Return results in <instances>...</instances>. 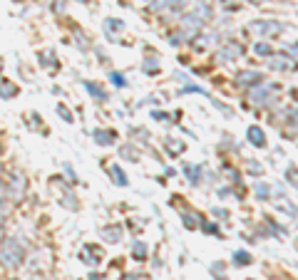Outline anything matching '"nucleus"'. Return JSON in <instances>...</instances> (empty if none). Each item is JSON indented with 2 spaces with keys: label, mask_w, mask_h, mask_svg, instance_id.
Instances as JSON below:
<instances>
[{
  "label": "nucleus",
  "mask_w": 298,
  "mask_h": 280,
  "mask_svg": "<svg viewBox=\"0 0 298 280\" xmlns=\"http://www.w3.org/2000/svg\"><path fill=\"white\" fill-rule=\"evenodd\" d=\"M254 32H259V35H276V32H281L283 30V25H278V23H271V20H256V23H251L249 25Z\"/></svg>",
  "instance_id": "nucleus-1"
},
{
  "label": "nucleus",
  "mask_w": 298,
  "mask_h": 280,
  "mask_svg": "<svg viewBox=\"0 0 298 280\" xmlns=\"http://www.w3.org/2000/svg\"><path fill=\"white\" fill-rule=\"evenodd\" d=\"M3 263H5V265H10V268L20 265V250H18V243H15V241H10V243H8V250L3 253Z\"/></svg>",
  "instance_id": "nucleus-2"
},
{
  "label": "nucleus",
  "mask_w": 298,
  "mask_h": 280,
  "mask_svg": "<svg viewBox=\"0 0 298 280\" xmlns=\"http://www.w3.org/2000/svg\"><path fill=\"white\" fill-rule=\"evenodd\" d=\"M246 136H249V142H251L254 147H266V134H264L261 126H249Z\"/></svg>",
  "instance_id": "nucleus-3"
},
{
  "label": "nucleus",
  "mask_w": 298,
  "mask_h": 280,
  "mask_svg": "<svg viewBox=\"0 0 298 280\" xmlns=\"http://www.w3.org/2000/svg\"><path fill=\"white\" fill-rule=\"evenodd\" d=\"M92 136H95V142L102 144V147H107V144L114 142V131H107V129H95Z\"/></svg>",
  "instance_id": "nucleus-4"
},
{
  "label": "nucleus",
  "mask_w": 298,
  "mask_h": 280,
  "mask_svg": "<svg viewBox=\"0 0 298 280\" xmlns=\"http://www.w3.org/2000/svg\"><path fill=\"white\" fill-rule=\"evenodd\" d=\"M0 94H3V99H10V97L18 94V87L10 85V82H5V80H0Z\"/></svg>",
  "instance_id": "nucleus-5"
},
{
  "label": "nucleus",
  "mask_w": 298,
  "mask_h": 280,
  "mask_svg": "<svg viewBox=\"0 0 298 280\" xmlns=\"http://www.w3.org/2000/svg\"><path fill=\"white\" fill-rule=\"evenodd\" d=\"M259 80H261L259 72H241L238 75V85H256Z\"/></svg>",
  "instance_id": "nucleus-6"
},
{
  "label": "nucleus",
  "mask_w": 298,
  "mask_h": 280,
  "mask_svg": "<svg viewBox=\"0 0 298 280\" xmlns=\"http://www.w3.org/2000/svg\"><path fill=\"white\" fill-rule=\"evenodd\" d=\"M268 67H271V69H281V72H286V69H293V67H296V62H293V60H291V62H281V57H276V60L268 62Z\"/></svg>",
  "instance_id": "nucleus-7"
},
{
  "label": "nucleus",
  "mask_w": 298,
  "mask_h": 280,
  "mask_svg": "<svg viewBox=\"0 0 298 280\" xmlns=\"http://www.w3.org/2000/svg\"><path fill=\"white\" fill-rule=\"evenodd\" d=\"M85 90H87V92H90L92 97H97L99 102H104V99H107L104 90H102V87H97V85H92V82H85Z\"/></svg>",
  "instance_id": "nucleus-8"
},
{
  "label": "nucleus",
  "mask_w": 298,
  "mask_h": 280,
  "mask_svg": "<svg viewBox=\"0 0 298 280\" xmlns=\"http://www.w3.org/2000/svg\"><path fill=\"white\" fill-rule=\"evenodd\" d=\"M122 28H125V23L119 20V18H109V20L104 23V30H107V32H117V30H122Z\"/></svg>",
  "instance_id": "nucleus-9"
},
{
  "label": "nucleus",
  "mask_w": 298,
  "mask_h": 280,
  "mask_svg": "<svg viewBox=\"0 0 298 280\" xmlns=\"http://www.w3.org/2000/svg\"><path fill=\"white\" fill-rule=\"evenodd\" d=\"M142 69H144V72H152V75H157V72H159V62H157V60H147V62L142 64Z\"/></svg>",
  "instance_id": "nucleus-10"
},
{
  "label": "nucleus",
  "mask_w": 298,
  "mask_h": 280,
  "mask_svg": "<svg viewBox=\"0 0 298 280\" xmlns=\"http://www.w3.org/2000/svg\"><path fill=\"white\" fill-rule=\"evenodd\" d=\"M109 80H112V85H114V87H125V85H127V80H125V75H122V72H112V75H109Z\"/></svg>",
  "instance_id": "nucleus-11"
},
{
  "label": "nucleus",
  "mask_w": 298,
  "mask_h": 280,
  "mask_svg": "<svg viewBox=\"0 0 298 280\" xmlns=\"http://www.w3.org/2000/svg\"><path fill=\"white\" fill-rule=\"evenodd\" d=\"M109 171L114 174V181H117L119 186H127V179H125V174H122V169H117V166H112Z\"/></svg>",
  "instance_id": "nucleus-12"
},
{
  "label": "nucleus",
  "mask_w": 298,
  "mask_h": 280,
  "mask_svg": "<svg viewBox=\"0 0 298 280\" xmlns=\"http://www.w3.org/2000/svg\"><path fill=\"white\" fill-rule=\"evenodd\" d=\"M268 193H271V188H268L266 184H256V196H259L261 201H266V198H268Z\"/></svg>",
  "instance_id": "nucleus-13"
},
{
  "label": "nucleus",
  "mask_w": 298,
  "mask_h": 280,
  "mask_svg": "<svg viewBox=\"0 0 298 280\" xmlns=\"http://www.w3.org/2000/svg\"><path fill=\"white\" fill-rule=\"evenodd\" d=\"M144 253H147V246H144L142 241H137V243H134V258H137V260H144Z\"/></svg>",
  "instance_id": "nucleus-14"
},
{
  "label": "nucleus",
  "mask_w": 298,
  "mask_h": 280,
  "mask_svg": "<svg viewBox=\"0 0 298 280\" xmlns=\"http://www.w3.org/2000/svg\"><path fill=\"white\" fill-rule=\"evenodd\" d=\"M233 258H236V263H238V265H244V263H251V255H249V253H244V250H238Z\"/></svg>",
  "instance_id": "nucleus-15"
},
{
  "label": "nucleus",
  "mask_w": 298,
  "mask_h": 280,
  "mask_svg": "<svg viewBox=\"0 0 298 280\" xmlns=\"http://www.w3.org/2000/svg\"><path fill=\"white\" fill-rule=\"evenodd\" d=\"M254 50H256V52H259L261 57H268V55H271V47H268L266 42H259V45H256Z\"/></svg>",
  "instance_id": "nucleus-16"
},
{
  "label": "nucleus",
  "mask_w": 298,
  "mask_h": 280,
  "mask_svg": "<svg viewBox=\"0 0 298 280\" xmlns=\"http://www.w3.org/2000/svg\"><path fill=\"white\" fill-rule=\"evenodd\" d=\"M286 176H291V184H293V186L298 188V169H296V166H288Z\"/></svg>",
  "instance_id": "nucleus-17"
},
{
  "label": "nucleus",
  "mask_w": 298,
  "mask_h": 280,
  "mask_svg": "<svg viewBox=\"0 0 298 280\" xmlns=\"http://www.w3.org/2000/svg\"><path fill=\"white\" fill-rule=\"evenodd\" d=\"M104 236H112L109 241H112V243H117V241H119V228H117V226H112V228H107V231H104Z\"/></svg>",
  "instance_id": "nucleus-18"
},
{
  "label": "nucleus",
  "mask_w": 298,
  "mask_h": 280,
  "mask_svg": "<svg viewBox=\"0 0 298 280\" xmlns=\"http://www.w3.org/2000/svg\"><path fill=\"white\" fill-rule=\"evenodd\" d=\"M57 114H60V117H65V122H72V114H70V112H67V109H65L63 104L57 107Z\"/></svg>",
  "instance_id": "nucleus-19"
},
{
  "label": "nucleus",
  "mask_w": 298,
  "mask_h": 280,
  "mask_svg": "<svg viewBox=\"0 0 298 280\" xmlns=\"http://www.w3.org/2000/svg\"><path fill=\"white\" fill-rule=\"evenodd\" d=\"M251 171H254V174H261V164H256V161H251Z\"/></svg>",
  "instance_id": "nucleus-20"
},
{
  "label": "nucleus",
  "mask_w": 298,
  "mask_h": 280,
  "mask_svg": "<svg viewBox=\"0 0 298 280\" xmlns=\"http://www.w3.org/2000/svg\"><path fill=\"white\" fill-rule=\"evenodd\" d=\"M291 117H293V122H298V109H296V112H293Z\"/></svg>",
  "instance_id": "nucleus-21"
},
{
  "label": "nucleus",
  "mask_w": 298,
  "mask_h": 280,
  "mask_svg": "<svg viewBox=\"0 0 298 280\" xmlns=\"http://www.w3.org/2000/svg\"><path fill=\"white\" fill-rule=\"evenodd\" d=\"M251 3H264V0H251Z\"/></svg>",
  "instance_id": "nucleus-22"
},
{
  "label": "nucleus",
  "mask_w": 298,
  "mask_h": 280,
  "mask_svg": "<svg viewBox=\"0 0 298 280\" xmlns=\"http://www.w3.org/2000/svg\"><path fill=\"white\" fill-rule=\"evenodd\" d=\"M0 233H3V221H0Z\"/></svg>",
  "instance_id": "nucleus-23"
},
{
  "label": "nucleus",
  "mask_w": 298,
  "mask_h": 280,
  "mask_svg": "<svg viewBox=\"0 0 298 280\" xmlns=\"http://www.w3.org/2000/svg\"><path fill=\"white\" fill-rule=\"evenodd\" d=\"M77 3H87V0H77Z\"/></svg>",
  "instance_id": "nucleus-24"
},
{
  "label": "nucleus",
  "mask_w": 298,
  "mask_h": 280,
  "mask_svg": "<svg viewBox=\"0 0 298 280\" xmlns=\"http://www.w3.org/2000/svg\"><path fill=\"white\" fill-rule=\"evenodd\" d=\"M15 3H20V0H15Z\"/></svg>",
  "instance_id": "nucleus-25"
}]
</instances>
